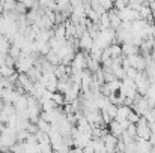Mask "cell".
<instances>
[{"mask_svg": "<svg viewBox=\"0 0 155 153\" xmlns=\"http://www.w3.org/2000/svg\"><path fill=\"white\" fill-rule=\"evenodd\" d=\"M107 131H108V134L110 135H113L114 138H120V135L124 134V131H122V128H120V125L116 122V120H111L110 122V125H108V128H107Z\"/></svg>", "mask_w": 155, "mask_h": 153, "instance_id": "obj_1", "label": "cell"}, {"mask_svg": "<svg viewBox=\"0 0 155 153\" xmlns=\"http://www.w3.org/2000/svg\"><path fill=\"white\" fill-rule=\"evenodd\" d=\"M130 113H131V108L120 105V107H117V114H116V119H114V120H116L117 123H120V122L127 120V117H128Z\"/></svg>", "mask_w": 155, "mask_h": 153, "instance_id": "obj_2", "label": "cell"}, {"mask_svg": "<svg viewBox=\"0 0 155 153\" xmlns=\"http://www.w3.org/2000/svg\"><path fill=\"white\" fill-rule=\"evenodd\" d=\"M108 51H110V57L111 59H119V57H122V50H120V45L119 44H111L110 47H108Z\"/></svg>", "mask_w": 155, "mask_h": 153, "instance_id": "obj_3", "label": "cell"}, {"mask_svg": "<svg viewBox=\"0 0 155 153\" xmlns=\"http://www.w3.org/2000/svg\"><path fill=\"white\" fill-rule=\"evenodd\" d=\"M91 146H92V149H94L95 153H107L105 152V147H104L103 140H92Z\"/></svg>", "mask_w": 155, "mask_h": 153, "instance_id": "obj_4", "label": "cell"}, {"mask_svg": "<svg viewBox=\"0 0 155 153\" xmlns=\"http://www.w3.org/2000/svg\"><path fill=\"white\" fill-rule=\"evenodd\" d=\"M8 56L17 62V60L20 59V56H21V48H20V47H17V45H12V44H11L9 51H8Z\"/></svg>", "mask_w": 155, "mask_h": 153, "instance_id": "obj_5", "label": "cell"}, {"mask_svg": "<svg viewBox=\"0 0 155 153\" xmlns=\"http://www.w3.org/2000/svg\"><path fill=\"white\" fill-rule=\"evenodd\" d=\"M14 74H15V69H14V68H9V66H6V65L0 66V77H2V78H9V77H12Z\"/></svg>", "mask_w": 155, "mask_h": 153, "instance_id": "obj_6", "label": "cell"}, {"mask_svg": "<svg viewBox=\"0 0 155 153\" xmlns=\"http://www.w3.org/2000/svg\"><path fill=\"white\" fill-rule=\"evenodd\" d=\"M105 86H107V89H108L110 95H114V93H117V92H119L120 81H119V80H114V81H111V83H107Z\"/></svg>", "mask_w": 155, "mask_h": 153, "instance_id": "obj_7", "label": "cell"}, {"mask_svg": "<svg viewBox=\"0 0 155 153\" xmlns=\"http://www.w3.org/2000/svg\"><path fill=\"white\" fill-rule=\"evenodd\" d=\"M51 101L54 102L56 107H62V105H65V96H63L62 93L56 92V93H53L51 95Z\"/></svg>", "mask_w": 155, "mask_h": 153, "instance_id": "obj_8", "label": "cell"}, {"mask_svg": "<svg viewBox=\"0 0 155 153\" xmlns=\"http://www.w3.org/2000/svg\"><path fill=\"white\" fill-rule=\"evenodd\" d=\"M125 134H127V135H130L131 138H134V140H136V138H137V129H136V125H131V123H130V126L127 128Z\"/></svg>", "mask_w": 155, "mask_h": 153, "instance_id": "obj_9", "label": "cell"}, {"mask_svg": "<svg viewBox=\"0 0 155 153\" xmlns=\"http://www.w3.org/2000/svg\"><path fill=\"white\" fill-rule=\"evenodd\" d=\"M103 111H104V110H103ZM105 111H107V114H108L113 120L116 119V114H117V107H116V105H111V104H110V105L107 107V110H105Z\"/></svg>", "mask_w": 155, "mask_h": 153, "instance_id": "obj_10", "label": "cell"}, {"mask_svg": "<svg viewBox=\"0 0 155 153\" xmlns=\"http://www.w3.org/2000/svg\"><path fill=\"white\" fill-rule=\"evenodd\" d=\"M39 146V150L41 153H54L53 152V147L50 143H44V144H38Z\"/></svg>", "mask_w": 155, "mask_h": 153, "instance_id": "obj_11", "label": "cell"}, {"mask_svg": "<svg viewBox=\"0 0 155 153\" xmlns=\"http://www.w3.org/2000/svg\"><path fill=\"white\" fill-rule=\"evenodd\" d=\"M127 120H128V123H131V125H136L139 120H140V117L134 113V111H131L130 114H128V117H127Z\"/></svg>", "mask_w": 155, "mask_h": 153, "instance_id": "obj_12", "label": "cell"}, {"mask_svg": "<svg viewBox=\"0 0 155 153\" xmlns=\"http://www.w3.org/2000/svg\"><path fill=\"white\" fill-rule=\"evenodd\" d=\"M100 5H101V8H103L105 12H108V11H111L114 6H113V3L111 2H108V0H101L100 2Z\"/></svg>", "mask_w": 155, "mask_h": 153, "instance_id": "obj_13", "label": "cell"}, {"mask_svg": "<svg viewBox=\"0 0 155 153\" xmlns=\"http://www.w3.org/2000/svg\"><path fill=\"white\" fill-rule=\"evenodd\" d=\"M81 153H95L94 152V149H92V146H91V143H89L86 147H83V149H81Z\"/></svg>", "mask_w": 155, "mask_h": 153, "instance_id": "obj_14", "label": "cell"}]
</instances>
